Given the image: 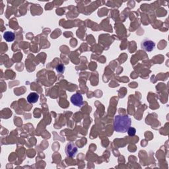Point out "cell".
<instances>
[{"label":"cell","mask_w":169,"mask_h":169,"mask_svg":"<svg viewBox=\"0 0 169 169\" xmlns=\"http://www.w3.org/2000/svg\"><path fill=\"white\" fill-rule=\"evenodd\" d=\"M131 118L128 116L118 115L115 116L114 121V129L116 132L125 133L130 128Z\"/></svg>","instance_id":"cell-1"},{"label":"cell","mask_w":169,"mask_h":169,"mask_svg":"<svg viewBox=\"0 0 169 169\" xmlns=\"http://www.w3.org/2000/svg\"><path fill=\"white\" fill-rule=\"evenodd\" d=\"M77 153V148L74 143H69L66 147V153L70 157H74Z\"/></svg>","instance_id":"cell-2"},{"label":"cell","mask_w":169,"mask_h":169,"mask_svg":"<svg viewBox=\"0 0 169 169\" xmlns=\"http://www.w3.org/2000/svg\"><path fill=\"white\" fill-rule=\"evenodd\" d=\"M142 48L143 50H145L147 52H151L154 49L155 46V44L153 41H151V40L146 39L142 42Z\"/></svg>","instance_id":"cell-3"},{"label":"cell","mask_w":169,"mask_h":169,"mask_svg":"<svg viewBox=\"0 0 169 169\" xmlns=\"http://www.w3.org/2000/svg\"><path fill=\"white\" fill-rule=\"evenodd\" d=\"M71 101L75 106H81L83 104V99L81 94L76 93L74 95L71 97Z\"/></svg>","instance_id":"cell-4"},{"label":"cell","mask_w":169,"mask_h":169,"mask_svg":"<svg viewBox=\"0 0 169 169\" xmlns=\"http://www.w3.org/2000/svg\"><path fill=\"white\" fill-rule=\"evenodd\" d=\"M39 99V95L36 93V92H31L27 96V100L28 102L31 104L36 103L37 102Z\"/></svg>","instance_id":"cell-5"},{"label":"cell","mask_w":169,"mask_h":169,"mask_svg":"<svg viewBox=\"0 0 169 169\" xmlns=\"http://www.w3.org/2000/svg\"><path fill=\"white\" fill-rule=\"evenodd\" d=\"M15 34L13 32L7 31L3 34V38L7 42H12L15 40Z\"/></svg>","instance_id":"cell-6"},{"label":"cell","mask_w":169,"mask_h":169,"mask_svg":"<svg viewBox=\"0 0 169 169\" xmlns=\"http://www.w3.org/2000/svg\"><path fill=\"white\" fill-rule=\"evenodd\" d=\"M127 131L128 133V135L130 136H134L135 135L136 130L134 128H129Z\"/></svg>","instance_id":"cell-7"},{"label":"cell","mask_w":169,"mask_h":169,"mask_svg":"<svg viewBox=\"0 0 169 169\" xmlns=\"http://www.w3.org/2000/svg\"><path fill=\"white\" fill-rule=\"evenodd\" d=\"M56 69L58 73H63L65 71V67L63 66V65H62V64H59V65L56 66Z\"/></svg>","instance_id":"cell-8"}]
</instances>
